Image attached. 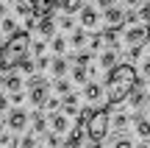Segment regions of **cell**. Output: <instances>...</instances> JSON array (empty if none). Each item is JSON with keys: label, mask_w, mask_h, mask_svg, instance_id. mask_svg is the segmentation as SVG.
<instances>
[{"label": "cell", "mask_w": 150, "mask_h": 148, "mask_svg": "<svg viewBox=\"0 0 150 148\" xmlns=\"http://www.w3.org/2000/svg\"><path fill=\"white\" fill-rule=\"evenodd\" d=\"M139 84H142L139 73H136V67L131 64V61L117 64L106 78V106H120L122 101H128L131 92H134Z\"/></svg>", "instance_id": "obj_1"}, {"label": "cell", "mask_w": 150, "mask_h": 148, "mask_svg": "<svg viewBox=\"0 0 150 148\" xmlns=\"http://www.w3.org/2000/svg\"><path fill=\"white\" fill-rule=\"evenodd\" d=\"M28 50H31V34L28 31H17L14 36L6 39V45L0 48V70H17L20 61L28 59Z\"/></svg>", "instance_id": "obj_2"}, {"label": "cell", "mask_w": 150, "mask_h": 148, "mask_svg": "<svg viewBox=\"0 0 150 148\" xmlns=\"http://www.w3.org/2000/svg\"><path fill=\"white\" fill-rule=\"evenodd\" d=\"M111 106H103V109L95 112V117L89 120V126H86V137H89V143H103V137H106L108 126H111Z\"/></svg>", "instance_id": "obj_3"}, {"label": "cell", "mask_w": 150, "mask_h": 148, "mask_svg": "<svg viewBox=\"0 0 150 148\" xmlns=\"http://www.w3.org/2000/svg\"><path fill=\"white\" fill-rule=\"evenodd\" d=\"M122 42L128 45V50L142 48L145 42H150V25H145V22H134V25H128L125 34H122Z\"/></svg>", "instance_id": "obj_4"}, {"label": "cell", "mask_w": 150, "mask_h": 148, "mask_svg": "<svg viewBox=\"0 0 150 148\" xmlns=\"http://www.w3.org/2000/svg\"><path fill=\"white\" fill-rule=\"evenodd\" d=\"M59 3H61V0H31V17H33L36 22H39V20H47Z\"/></svg>", "instance_id": "obj_5"}, {"label": "cell", "mask_w": 150, "mask_h": 148, "mask_svg": "<svg viewBox=\"0 0 150 148\" xmlns=\"http://www.w3.org/2000/svg\"><path fill=\"white\" fill-rule=\"evenodd\" d=\"M6 123H8L11 132H22V129L28 126V115L22 109H14V112H8V120H6Z\"/></svg>", "instance_id": "obj_6"}, {"label": "cell", "mask_w": 150, "mask_h": 148, "mask_svg": "<svg viewBox=\"0 0 150 148\" xmlns=\"http://www.w3.org/2000/svg\"><path fill=\"white\" fill-rule=\"evenodd\" d=\"M103 17H106V22L111 28H120L125 22V11L120 9V6H114V9H108V11H103Z\"/></svg>", "instance_id": "obj_7"}, {"label": "cell", "mask_w": 150, "mask_h": 148, "mask_svg": "<svg viewBox=\"0 0 150 148\" xmlns=\"http://www.w3.org/2000/svg\"><path fill=\"white\" fill-rule=\"evenodd\" d=\"M81 25H83L86 31H92V28H97V11L86 6V9L81 11Z\"/></svg>", "instance_id": "obj_8"}, {"label": "cell", "mask_w": 150, "mask_h": 148, "mask_svg": "<svg viewBox=\"0 0 150 148\" xmlns=\"http://www.w3.org/2000/svg\"><path fill=\"white\" fill-rule=\"evenodd\" d=\"M50 123H53V134H59V137H61V132H67V129H70V120H67L64 112H56V115L50 117Z\"/></svg>", "instance_id": "obj_9"}, {"label": "cell", "mask_w": 150, "mask_h": 148, "mask_svg": "<svg viewBox=\"0 0 150 148\" xmlns=\"http://www.w3.org/2000/svg\"><path fill=\"white\" fill-rule=\"evenodd\" d=\"M31 101H33V106H36V109H42V106L47 104V84H45V87L31 89Z\"/></svg>", "instance_id": "obj_10"}, {"label": "cell", "mask_w": 150, "mask_h": 148, "mask_svg": "<svg viewBox=\"0 0 150 148\" xmlns=\"http://www.w3.org/2000/svg\"><path fill=\"white\" fill-rule=\"evenodd\" d=\"M61 106H64V115H67V117L75 115V112H78V95H75V92L64 95V98H61Z\"/></svg>", "instance_id": "obj_11"}, {"label": "cell", "mask_w": 150, "mask_h": 148, "mask_svg": "<svg viewBox=\"0 0 150 148\" xmlns=\"http://www.w3.org/2000/svg\"><path fill=\"white\" fill-rule=\"evenodd\" d=\"M136 134L145 140V145H150V120H145V117H136Z\"/></svg>", "instance_id": "obj_12"}, {"label": "cell", "mask_w": 150, "mask_h": 148, "mask_svg": "<svg viewBox=\"0 0 150 148\" xmlns=\"http://www.w3.org/2000/svg\"><path fill=\"white\" fill-rule=\"evenodd\" d=\"M36 31L42 34V42H45V39H47V36H53L56 25H53V20H50V17H47V20H39V22H36Z\"/></svg>", "instance_id": "obj_13"}, {"label": "cell", "mask_w": 150, "mask_h": 148, "mask_svg": "<svg viewBox=\"0 0 150 148\" xmlns=\"http://www.w3.org/2000/svg\"><path fill=\"white\" fill-rule=\"evenodd\" d=\"M81 143H83V132L81 129H72L70 137L64 140V148H81Z\"/></svg>", "instance_id": "obj_14"}, {"label": "cell", "mask_w": 150, "mask_h": 148, "mask_svg": "<svg viewBox=\"0 0 150 148\" xmlns=\"http://www.w3.org/2000/svg\"><path fill=\"white\" fill-rule=\"evenodd\" d=\"M61 11L64 14H75V11H83V0H61Z\"/></svg>", "instance_id": "obj_15"}, {"label": "cell", "mask_w": 150, "mask_h": 148, "mask_svg": "<svg viewBox=\"0 0 150 148\" xmlns=\"http://www.w3.org/2000/svg\"><path fill=\"white\" fill-rule=\"evenodd\" d=\"M83 95H86V101H97L103 95V87H100V84H95V81H89L83 87Z\"/></svg>", "instance_id": "obj_16"}, {"label": "cell", "mask_w": 150, "mask_h": 148, "mask_svg": "<svg viewBox=\"0 0 150 148\" xmlns=\"http://www.w3.org/2000/svg\"><path fill=\"white\" fill-rule=\"evenodd\" d=\"M6 89H8L11 95L22 92V76H8V78H6Z\"/></svg>", "instance_id": "obj_17"}, {"label": "cell", "mask_w": 150, "mask_h": 148, "mask_svg": "<svg viewBox=\"0 0 150 148\" xmlns=\"http://www.w3.org/2000/svg\"><path fill=\"white\" fill-rule=\"evenodd\" d=\"M100 67H106V70H114V67H117V56H114V50H106V53L100 56Z\"/></svg>", "instance_id": "obj_18"}, {"label": "cell", "mask_w": 150, "mask_h": 148, "mask_svg": "<svg viewBox=\"0 0 150 148\" xmlns=\"http://www.w3.org/2000/svg\"><path fill=\"white\" fill-rule=\"evenodd\" d=\"M145 98H147V95H145V89H142V84H139V87L131 92V104H134V106H142V104H145Z\"/></svg>", "instance_id": "obj_19"}, {"label": "cell", "mask_w": 150, "mask_h": 148, "mask_svg": "<svg viewBox=\"0 0 150 148\" xmlns=\"http://www.w3.org/2000/svg\"><path fill=\"white\" fill-rule=\"evenodd\" d=\"M111 126L117 129L120 134H122V129L128 126V115H114V117H111Z\"/></svg>", "instance_id": "obj_20"}, {"label": "cell", "mask_w": 150, "mask_h": 148, "mask_svg": "<svg viewBox=\"0 0 150 148\" xmlns=\"http://www.w3.org/2000/svg\"><path fill=\"white\" fill-rule=\"evenodd\" d=\"M72 81L75 84H83V87L89 84V81H86V70H83V67H72Z\"/></svg>", "instance_id": "obj_21"}, {"label": "cell", "mask_w": 150, "mask_h": 148, "mask_svg": "<svg viewBox=\"0 0 150 148\" xmlns=\"http://www.w3.org/2000/svg\"><path fill=\"white\" fill-rule=\"evenodd\" d=\"M111 148H134V140L128 137V134H120L117 140H114V145Z\"/></svg>", "instance_id": "obj_22"}, {"label": "cell", "mask_w": 150, "mask_h": 148, "mask_svg": "<svg viewBox=\"0 0 150 148\" xmlns=\"http://www.w3.org/2000/svg\"><path fill=\"white\" fill-rule=\"evenodd\" d=\"M33 67H36V61L25 59V61H20V67H17V70H20V73H25V76H33Z\"/></svg>", "instance_id": "obj_23"}, {"label": "cell", "mask_w": 150, "mask_h": 148, "mask_svg": "<svg viewBox=\"0 0 150 148\" xmlns=\"http://www.w3.org/2000/svg\"><path fill=\"white\" fill-rule=\"evenodd\" d=\"M53 73L61 78V76L67 73V61H64V59H53Z\"/></svg>", "instance_id": "obj_24"}, {"label": "cell", "mask_w": 150, "mask_h": 148, "mask_svg": "<svg viewBox=\"0 0 150 148\" xmlns=\"http://www.w3.org/2000/svg\"><path fill=\"white\" fill-rule=\"evenodd\" d=\"M56 92H59L61 98H64V95H70V81H64V78H61V81H56Z\"/></svg>", "instance_id": "obj_25"}, {"label": "cell", "mask_w": 150, "mask_h": 148, "mask_svg": "<svg viewBox=\"0 0 150 148\" xmlns=\"http://www.w3.org/2000/svg\"><path fill=\"white\" fill-rule=\"evenodd\" d=\"M53 50H56V53H64V50H67L64 36H53Z\"/></svg>", "instance_id": "obj_26"}, {"label": "cell", "mask_w": 150, "mask_h": 148, "mask_svg": "<svg viewBox=\"0 0 150 148\" xmlns=\"http://www.w3.org/2000/svg\"><path fill=\"white\" fill-rule=\"evenodd\" d=\"M59 145H61V137L50 132V134H47V148H59Z\"/></svg>", "instance_id": "obj_27"}, {"label": "cell", "mask_w": 150, "mask_h": 148, "mask_svg": "<svg viewBox=\"0 0 150 148\" xmlns=\"http://www.w3.org/2000/svg\"><path fill=\"white\" fill-rule=\"evenodd\" d=\"M86 42V31H75L72 34V45H83Z\"/></svg>", "instance_id": "obj_28"}, {"label": "cell", "mask_w": 150, "mask_h": 148, "mask_svg": "<svg viewBox=\"0 0 150 148\" xmlns=\"http://www.w3.org/2000/svg\"><path fill=\"white\" fill-rule=\"evenodd\" d=\"M45 126H47V120H45L42 115H36V117H33V129H36V132H42Z\"/></svg>", "instance_id": "obj_29"}, {"label": "cell", "mask_w": 150, "mask_h": 148, "mask_svg": "<svg viewBox=\"0 0 150 148\" xmlns=\"http://www.w3.org/2000/svg\"><path fill=\"white\" fill-rule=\"evenodd\" d=\"M31 50H33V53L39 56V59H42V50H45V42H42V39H39V42H33V45H31Z\"/></svg>", "instance_id": "obj_30"}, {"label": "cell", "mask_w": 150, "mask_h": 148, "mask_svg": "<svg viewBox=\"0 0 150 148\" xmlns=\"http://www.w3.org/2000/svg\"><path fill=\"white\" fill-rule=\"evenodd\" d=\"M86 61H89V53H78L75 56V67H83Z\"/></svg>", "instance_id": "obj_31"}, {"label": "cell", "mask_w": 150, "mask_h": 148, "mask_svg": "<svg viewBox=\"0 0 150 148\" xmlns=\"http://www.w3.org/2000/svg\"><path fill=\"white\" fill-rule=\"evenodd\" d=\"M100 45H103V36H92L89 39V50H97Z\"/></svg>", "instance_id": "obj_32"}, {"label": "cell", "mask_w": 150, "mask_h": 148, "mask_svg": "<svg viewBox=\"0 0 150 148\" xmlns=\"http://www.w3.org/2000/svg\"><path fill=\"white\" fill-rule=\"evenodd\" d=\"M20 148H36V140H33V137H22Z\"/></svg>", "instance_id": "obj_33"}, {"label": "cell", "mask_w": 150, "mask_h": 148, "mask_svg": "<svg viewBox=\"0 0 150 148\" xmlns=\"http://www.w3.org/2000/svg\"><path fill=\"white\" fill-rule=\"evenodd\" d=\"M3 31H8L11 36H14V34H17L14 31V20H3Z\"/></svg>", "instance_id": "obj_34"}, {"label": "cell", "mask_w": 150, "mask_h": 148, "mask_svg": "<svg viewBox=\"0 0 150 148\" xmlns=\"http://www.w3.org/2000/svg\"><path fill=\"white\" fill-rule=\"evenodd\" d=\"M97 3H100V9H103V11H108V9H114V0H97Z\"/></svg>", "instance_id": "obj_35"}, {"label": "cell", "mask_w": 150, "mask_h": 148, "mask_svg": "<svg viewBox=\"0 0 150 148\" xmlns=\"http://www.w3.org/2000/svg\"><path fill=\"white\" fill-rule=\"evenodd\" d=\"M45 106H47V109H53V112H56V109H59V98H47V104H45Z\"/></svg>", "instance_id": "obj_36"}, {"label": "cell", "mask_w": 150, "mask_h": 148, "mask_svg": "<svg viewBox=\"0 0 150 148\" xmlns=\"http://www.w3.org/2000/svg\"><path fill=\"white\" fill-rule=\"evenodd\" d=\"M22 98H25V95H22V92H14V95H11L8 101H11V104H22Z\"/></svg>", "instance_id": "obj_37"}, {"label": "cell", "mask_w": 150, "mask_h": 148, "mask_svg": "<svg viewBox=\"0 0 150 148\" xmlns=\"http://www.w3.org/2000/svg\"><path fill=\"white\" fill-rule=\"evenodd\" d=\"M142 73H145V78H150V59L145 61V64H142Z\"/></svg>", "instance_id": "obj_38"}, {"label": "cell", "mask_w": 150, "mask_h": 148, "mask_svg": "<svg viewBox=\"0 0 150 148\" xmlns=\"http://www.w3.org/2000/svg\"><path fill=\"white\" fill-rule=\"evenodd\" d=\"M61 25H64V31H70V28H72V20H70V17H64V20H61Z\"/></svg>", "instance_id": "obj_39"}, {"label": "cell", "mask_w": 150, "mask_h": 148, "mask_svg": "<svg viewBox=\"0 0 150 148\" xmlns=\"http://www.w3.org/2000/svg\"><path fill=\"white\" fill-rule=\"evenodd\" d=\"M3 109H8V98H0V112Z\"/></svg>", "instance_id": "obj_40"}, {"label": "cell", "mask_w": 150, "mask_h": 148, "mask_svg": "<svg viewBox=\"0 0 150 148\" xmlns=\"http://www.w3.org/2000/svg\"><path fill=\"white\" fill-rule=\"evenodd\" d=\"M125 3H128V6H131V9H134V6H139V3H142V0H125Z\"/></svg>", "instance_id": "obj_41"}, {"label": "cell", "mask_w": 150, "mask_h": 148, "mask_svg": "<svg viewBox=\"0 0 150 148\" xmlns=\"http://www.w3.org/2000/svg\"><path fill=\"white\" fill-rule=\"evenodd\" d=\"M86 148H100V143H89V145H86Z\"/></svg>", "instance_id": "obj_42"}, {"label": "cell", "mask_w": 150, "mask_h": 148, "mask_svg": "<svg viewBox=\"0 0 150 148\" xmlns=\"http://www.w3.org/2000/svg\"><path fill=\"white\" fill-rule=\"evenodd\" d=\"M3 134H6V132H3V126H0V137H3Z\"/></svg>", "instance_id": "obj_43"}, {"label": "cell", "mask_w": 150, "mask_h": 148, "mask_svg": "<svg viewBox=\"0 0 150 148\" xmlns=\"http://www.w3.org/2000/svg\"><path fill=\"white\" fill-rule=\"evenodd\" d=\"M145 148H150V145H145Z\"/></svg>", "instance_id": "obj_44"}]
</instances>
